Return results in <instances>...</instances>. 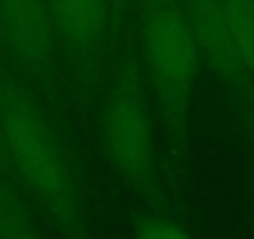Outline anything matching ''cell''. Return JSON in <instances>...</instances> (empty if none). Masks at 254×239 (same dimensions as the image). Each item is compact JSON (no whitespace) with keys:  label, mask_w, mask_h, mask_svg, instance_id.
<instances>
[{"label":"cell","mask_w":254,"mask_h":239,"mask_svg":"<svg viewBox=\"0 0 254 239\" xmlns=\"http://www.w3.org/2000/svg\"><path fill=\"white\" fill-rule=\"evenodd\" d=\"M180 3L192 25L202 62L232 95L239 97V102L254 105V82L242 65L222 3L219 0H180Z\"/></svg>","instance_id":"obj_6"},{"label":"cell","mask_w":254,"mask_h":239,"mask_svg":"<svg viewBox=\"0 0 254 239\" xmlns=\"http://www.w3.org/2000/svg\"><path fill=\"white\" fill-rule=\"evenodd\" d=\"M48 10L65 65L82 85H95L115 48L112 0H48Z\"/></svg>","instance_id":"obj_4"},{"label":"cell","mask_w":254,"mask_h":239,"mask_svg":"<svg viewBox=\"0 0 254 239\" xmlns=\"http://www.w3.org/2000/svg\"><path fill=\"white\" fill-rule=\"evenodd\" d=\"M140 62L175 152L185 155L202 55L180 0H135Z\"/></svg>","instance_id":"obj_2"},{"label":"cell","mask_w":254,"mask_h":239,"mask_svg":"<svg viewBox=\"0 0 254 239\" xmlns=\"http://www.w3.org/2000/svg\"><path fill=\"white\" fill-rule=\"evenodd\" d=\"M5 90H8V77L3 75V70H0V105H3V100H5Z\"/></svg>","instance_id":"obj_13"},{"label":"cell","mask_w":254,"mask_h":239,"mask_svg":"<svg viewBox=\"0 0 254 239\" xmlns=\"http://www.w3.org/2000/svg\"><path fill=\"white\" fill-rule=\"evenodd\" d=\"M242 65L254 82V0H219Z\"/></svg>","instance_id":"obj_8"},{"label":"cell","mask_w":254,"mask_h":239,"mask_svg":"<svg viewBox=\"0 0 254 239\" xmlns=\"http://www.w3.org/2000/svg\"><path fill=\"white\" fill-rule=\"evenodd\" d=\"M0 120L10 167L25 189L67 239H87L82 197L70 155L38 100L13 77H8Z\"/></svg>","instance_id":"obj_1"},{"label":"cell","mask_w":254,"mask_h":239,"mask_svg":"<svg viewBox=\"0 0 254 239\" xmlns=\"http://www.w3.org/2000/svg\"><path fill=\"white\" fill-rule=\"evenodd\" d=\"M0 48L25 77L48 85L63 60L48 0H0Z\"/></svg>","instance_id":"obj_5"},{"label":"cell","mask_w":254,"mask_h":239,"mask_svg":"<svg viewBox=\"0 0 254 239\" xmlns=\"http://www.w3.org/2000/svg\"><path fill=\"white\" fill-rule=\"evenodd\" d=\"M135 13V0H112V15H115V48L120 45L125 30H127V23H130Z\"/></svg>","instance_id":"obj_11"},{"label":"cell","mask_w":254,"mask_h":239,"mask_svg":"<svg viewBox=\"0 0 254 239\" xmlns=\"http://www.w3.org/2000/svg\"><path fill=\"white\" fill-rule=\"evenodd\" d=\"M0 239H45L35 214L5 179H0Z\"/></svg>","instance_id":"obj_7"},{"label":"cell","mask_w":254,"mask_h":239,"mask_svg":"<svg viewBox=\"0 0 254 239\" xmlns=\"http://www.w3.org/2000/svg\"><path fill=\"white\" fill-rule=\"evenodd\" d=\"M100 135L115 175L137 189H150L157 175L152 92L132 55L117 62L100 110Z\"/></svg>","instance_id":"obj_3"},{"label":"cell","mask_w":254,"mask_h":239,"mask_svg":"<svg viewBox=\"0 0 254 239\" xmlns=\"http://www.w3.org/2000/svg\"><path fill=\"white\" fill-rule=\"evenodd\" d=\"M135 239H192V234L162 214L142 212L135 219Z\"/></svg>","instance_id":"obj_9"},{"label":"cell","mask_w":254,"mask_h":239,"mask_svg":"<svg viewBox=\"0 0 254 239\" xmlns=\"http://www.w3.org/2000/svg\"><path fill=\"white\" fill-rule=\"evenodd\" d=\"M8 167H10V157H8V145H5V132H3V120H0V175H5Z\"/></svg>","instance_id":"obj_12"},{"label":"cell","mask_w":254,"mask_h":239,"mask_svg":"<svg viewBox=\"0 0 254 239\" xmlns=\"http://www.w3.org/2000/svg\"><path fill=\"white\" fill-rule=\"evenodd\" d=\"M237 125L244 140V147L249 152V157L254 160V105L239 102V117H237Z\"/></svg>","instance_id":"obj_10"}]
</instances>
